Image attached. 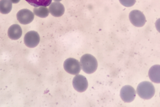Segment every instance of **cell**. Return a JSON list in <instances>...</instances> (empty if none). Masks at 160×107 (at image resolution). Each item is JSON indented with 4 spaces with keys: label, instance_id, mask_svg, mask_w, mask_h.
<instances>
[{
    "label": "cell",
    "instance_id": "16",
    "mask_svg": "<svg viewBox=\"0 0 160 107\" xmlns=\"http://www.w3.org/2000/svg\"><path fill=\"white\" fill-rule=\"evenodd\" d=\"M10 1L13 3H18L20 2V0H10Z\"/></svg>",
    "mask_w": 160,
    "mask_h": 107
},
{
    "label": "cell",
    "instance_id": "11",
    "mask_svg": "<svg viewBox=\"0 0 160 107\" xmlns=\"http://www.w3.org/2000/svg\"><path fill=\"white\" fill-rule=\"evenodd\" d=\"M160 66L159 65H155L150 69L149 71V77L152 82L160 83Z\"/></svg>",
    "mask_w": 160,
    "mask_h": 107
},
{
    "label": "cell",
    "instance_id": "1",
    "mask_svg": "<svg viewBox=\"0 0 160 107\" xmlns=\"http://www.w3.org/2000/svg\"><path fill=\"white\" fill-rule=\"evenodd\" d=\"M80 65L83 71L88 74L94 73L98 68L97 60L90 54H85L81 57Z\"/></svg>",
    "mask_w": 160,
    "mask_h": 107
},
{
    "label": "cell",
    "instance_id": "17",
    "mask_svg": "<svg viewBox=\"0 0 160 107\" xmlns=\"http://www.w3.org/2000/svg\"><path fill=\"white\" fill-rule=\"evenodd\" d=\"M56 2H59V1H61L62 0H54Z\"/></svg>",
    "mask_w": 160,
    "mask_h": 107
},
{
    "label": "cell",
    "instance_id": "7",
    "mask_svg": "<svg viewBox=\"0 0 160 107\" xmlns=\"http://www.w3.org/2000/svg\"><path fill=\"white\" fill-rule=\"evenodd\" d=\"M17 17L18 20L20 23L27 25L33 21L34 19V14L29 9H23L18 12Z\"/></svg>",
    "mask_w": 160,
    "mask_h": 107
},
{
    "label": "cell",
    "instance_id": "9",
    "mask_svg": "<svg viewBox=\"0 0 160 107\" xmlns=\"http://www.w3.org/2000/svg\"><path fill=\"white\" fill-rule=\"evenodd\" d=\"M49 12L53 17H60L64 14L65 7L59 2H52L49 5Z\"/></svg>",
    "mask_w": 160,
    "mask_h": 107
},
{
    "label": "cell",
    "instance_id": "2",
    "mask_svg": "<svg viewBox=\"0 0 160 107\" xmlns=\"http://www.w3.org/2000/svg\"><path fill=\"white\" fill-rule=\"evenodd\" d=\"M136 92L142 99H149L154 96L155 93V89L154 85L152 83L144 81L138 85Z\"/></svg>",
    "mask_w": 160,
    "mask_h": 107
},
{
    "label": "cell",
    "instance_id": "5",
    "mask_svg": "<svg viewBox=\"0 0 160 107\" xmlns=\"http://www.w3.org/2000/svg\"><path fill=\"white\" fill-rule=\"evenodd\" d=\"M136 94L135 90L133 87L129 85H127L122 88L120 96L124 102L130 103L135 99Z\"/></svg>",
    "mask_w": 160,
    "mask_h": 107
},
{
    "label": "cell",
    "instance_id": "13",
    "mask_svg": "<svg viewBox=\"0 0 160 107\" xmlns=\"http://www.w3.org/2000/svg\"><path fill=\"white\" fill-rule=\"evenodd\" d=\"M33 13L39 18H45L48 16L49 12L48 9L46 7L40 6L35 7L33 9Z\"/></svg>",
    "mask_w": 160,
    "mask_h": 107
},
{
    "label": "cell",
    "instance_id": "14",
    "mask_svg": "<svg viewBox=\"0 0 160 107\" xmlns=\"http://www.w3.org/2000/svg\"><path fill=\"white\" fill-rule=\"evenodd\" d=\"M29 4L34 7L49 6L52 0H26Z\"/></svg>",
    "mask_w": 160,
    "mask_h": 107
},
{
    "label": "cell",
    "instance_id": "6",
    "mask_svg": "<svg viewBox=\"0 0 160 107\" xmlns=\"http://www.w3.org/2000/svg\"><path fill=\"white\" fill-rule=\"evenodd\" d=\"M40 37L39 34L35 31H29L27 32L24 37L25 45L29 48H34L39 44Z\"/></svg>",
    "mask_w": 160,
    "mask_h": 107
},
{
    "label": "cell",
    "instance_id": "15",
    "mask_svg": "<svg viewBox=\"0 0 160 107\" xmlns=\"http://www.w3.org/2000/svg\"><path fill=\"white\" fill-rule=\"evenodd\" d=\"M119 2L123 6L126 7L133 6L135 4L136 0H119Z\"/></svg>",
    "mask_w": 160,
    "mask_h": 107
},
{
    "label": "cell",
    "instance_id": "3",
    "mask_svg": "<svg viewBox=\"0 0 160 107\" xmlns=\"http://www.w3.org/2000/svg\"><path fill=\"white\" fill-rule=\"evenodd\" d=\"M64 68L68 74H78L81 70L80 63L74 58H68L64 62Z\"/></svg>",
    "mask_w": 160,
    "mask_h": 107
},
{
    "label": "cell",
    "instance_id": "8",
    "mask_svg": "<svg viewBox=\"0 0 160 107\" xmlns=\"http://www.w3.org/2000/svg\"><path fill=\"white\" fill-rule=\"evenodd\" d=\"M73 86L76 91L82 93L86 90L88 87V82L85 77L81 74H76L73 79Z\"/></svg>",
    "mask_w": 160,
    "mask_h": 107
},
{
    "label": "cell",
    "instance_id": "4",
    "mask_svg": "<svg viewBox=\"0 0 160 107\" xmlns=\"http://www.w3.org/2000/svg\"><path fill=\"white\" fill-rule=\"evenodd\" d=\"M129 20L135 27H143L146 23V18L143 13L138 10H132L129 14Z\"/></svg>",
    "mask_w": 160,
    "mask_h": 107
},
{
    "label": "cell",
    "instance_id": "12",
    "mask_svg": "<svg viewBox=\"0 0 160 107\" xmlns=\"http://www.w3.org/2000/svg\"><path fill=\"white\" fill-rule=\"evenodd\" d=\"M12 9V2L10 0H0V13L7 14Z\"/></svg>",
    "mask_w": 160,
    "mask_h": 107
},
{
    "label": "cell",
    "instance_id": "10",
    "mask_svg": "<svg viewBox=\"0 0 160 107\" xmlns=\"http://www.w3.org/2000/svg\"><path fill=\"white\" fill-rule=\"evenodd\" d=\"M22 34V30L19 25L14 24L9 28L8 35L10 39L14 40H17L20 38Z\"/></svg>",
    "mask_w": 160,
    "mask_h": 107
}]
</instances>
